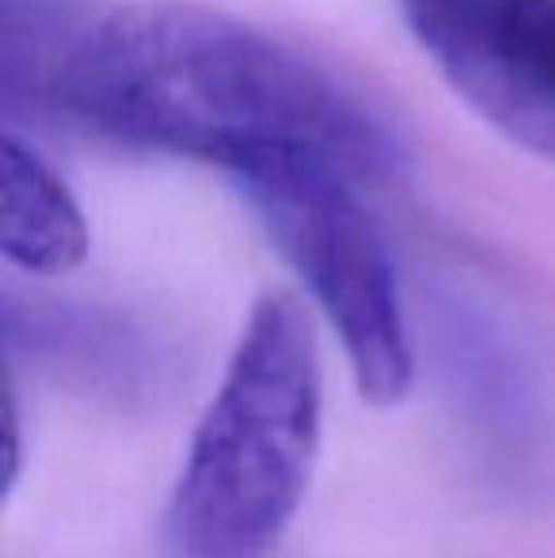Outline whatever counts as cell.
Instances as JSON below:
<instances>
[{
	"label": "cell",
	"mask_w": 555,
	"mask_h": 558,
	"mask_svg": "<svg viewBox=\"0 0 555 558\" xmlns=\"http://www.w3.org/2000/svg\"><path fill=\"white\" fill-rule=\"evenodd\" d=\"M335 327L370 407H400L415 384L408 316L388 243L362 202V179L309 148H275L229 171Z\"/></svg>",
	"instance_id": "cell-3"
},
{
	"label": "cell",
	"mask_w": 555,
	"mask_h": 558,
	"mask_svg": "<svg viewBox=\"0 0 555 558\" xmlns=\"http://www.w3.org/2000/svg\"><path fill=\"white\" fill-rule=\"evenodd\" d=\"M400 12L491 130L555 163V0H400Z\"/></svg>",
	"instance_id": "cell-4"
},
{
	"label": "cell",
	"mask_w": 555,
	"mask_h": 558,
	"mask_svg": "<svg viewBox=\"0 0 555 558\" xmlns=\"http://www.w3.org/2000/svg\"><path fill=\"white\" fill-rule=\"evenodd\" d=\"M0 243L8 263L35 278L73 274L92 247L69 183L15 130H4L0 141Z\"/></svg>",
	"instance_id": "cell-5"
},
{
	"label": "cell",
	"mask_w": 555,
	"mask_h": 558,
	"mask_svg": "<svg viewBox=\"0 0 555 558\" xmlns=\"http://www.w3.org/2000/svg\"><path fill=\"white\" fill-rule=\"evenodd\" d=\"M31 96L99 141L225 171L275 148H309L377 183L408 156L354 84L202 4H122L81 20Z\"/></svg>",
	"instance_id": "cell-1"
},
{
	"label": "cell",
	"mask_w": 555,
	"mask_h": 558,
	"mask_svg": "<svg viewBox=\"0 0 555 558\" xmlns=\"http://www.w3.org/2000/svg\"><path fill=\"white\" fill-rule=\"evenodd\" d=\"M324 437L316 327L289 289L248 312L168 506L179 558H267L293 524Z\"/></svg>",
	"instance_id": "cell-2"
}]
</instances>
